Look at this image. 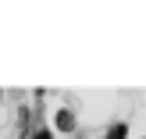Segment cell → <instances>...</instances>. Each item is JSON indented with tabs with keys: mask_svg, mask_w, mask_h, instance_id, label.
<instances>
[{
	"mask_svg": "<svg viewBox=\"0 0 146 139\" xmlns=\"http://www.w3.org/2000/svg\"><path fill=\"white\" fill-rule=\"evenodd\" d=\"M32 139H50V132H36V136H32Z\"/></svg>",
	"mask_w": 146,
	"mask_h": 139,
	"instance_id": "3",
	"label": "cell"
},
{
	"mask_svg": "<svg viewBox=\"0 0 146 139\" xmlns=\"http://www.w3.org/2000/svg\"><path fill=\"white\" fill-rule=\"evenodd\" d=\"M57 128H61V132H71V128H75V114L71 111H57Z\"/></svg>",
	"mask_w": 146,
	"mask_h": 139,
	"instance_id": "1",
	"label": "cell"
},
{
	"mask_svg": "<svg viewBox=\"0 0 146 139\" xmlns=\"http://www.w3.org/2000/svg\"><path fill=\"white\" fill-rule=\"evenodd\" d=\"M125 136H128V125H125V121H118V125L111 128V136H107V139H125Z\"/></svg>",
	"mask_w": 146,
	"mask_h": 139,
	"instance_id": "2",
	"label": "cell"
}]
</instances>
